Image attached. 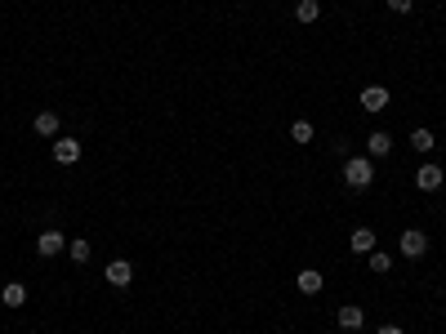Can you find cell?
<instances>
[{
    "label": "cell",
    "mask_w": 446,
    "mask_h": 334,
    "mask_svg": "<svg viewBox=\"0 0 446 334\" xmlns=\"http://www.w3.org/2000/svg\"><path fill=\"white\" fill-rule=\"evenodd\" d=\"M344 183L353 187V192L371 187V183H375V160H371V156H348V160H344Z\"/></svg>",
    "instance_id": "obj_1"
},
{
    "label": "cell",
    "mask_w": 446,
    "mask_h": 334,
    "mask_svg": "<svg viewBox=\"0 0 446 334\" xmlns=\"http://www.w3.org/2000/svg\"><path fill=\"white\" fill-rule=\"evenodd\" d=\"M68 250V236L59 232V227H45L41 236H36V254H41V259H54V254H63Z\"/></svg>",
    "instance_id": "obj_2"
},
{
    "label": "cell",
    "mask_w": 446,
    "mask_h": 334,
    "mask_svg": "<svg viewBox=\"0 0 446 334\" xmlns=\"http://www.w3.org/2000/svg\"><path fill=\"white\" fill-rule=\"evenodd\" d=\"M103 281H108L112 290H125V285L134 281V267H130V259H112L108 267H103Z\"/></svg>",
    "instance_id": "obj_3"
},
{
    "label": "cell",
    "mask_w": 446,
    "mask_h": 334,
    "mask_svg": "<svg viewBox=\"0 0 446 334\" xmlns=\"http://www.w3.org/2000/svg\"><path fill=\"white\" fill-rule=\"evenodd\" d=\"M429 254V236L420 232V227H406L402 232V259H424Z\"/></svg>",
    "instance_id": "obj_4"
},
{
    "label": "cell",
    "mask_w": 446,
    "mask_h": 334,
    "mask_svg": "<svg viewBox=\"0 0 446 334\" xmlns=\"http://www.w3.org/2000/svg\"><path fill=\"white\" fill-rule=\"evenodd\" d=\"M442 178H446V174H442L438 165H433V160L415 169V187H420V192H438V187H442Z\"/></svg>",
    "instance_id": "obj_5"
},
{
    "label": "cell",
    "mask_w": 446,
    "mask_h": 334,
    "mask_svg": "<svg viewBox=\"0 0 446 334\" xmlns=\"http://www.w3.org/2000/svg\"><path fill=\"white\" fill-rule=\"evenodd\" d=\"M54 160L59 165H76L81 160V138H54Z\"/></svg>",
    "instance_id": "obj_6"
},
{
    "label": "cell",
    "mask_w": 446,
    "mask_h": 334,
    "mask_svg": "<svg viewBox=\"0 0 446 334\" xmlns=\"http://www.w3.org/2000/svg\"><path fill=\"white\" fill-rule=\"evenodd\" d=\"M362 107L366 112H384L388 107V90H384V85H366V90H362Z\"/></svg>",
    "instance_id": "obj_7"
},
{
    "label": "cell",
    "mask_w": 446,
    "mask_h": 334,
    "mask_svg": "<svg viewBox=\"0 0 446 334\" xmlns=\"http://www.w3.org/2000/svg\"><path fill=\"white\" fill-rule=\"evenodd\" d=\"M348 250H353V254H371V250H375V232H371V227H353V236H348Z\"/></svg>",
    "instance_id": "obj_8"
},
{
    "label": "cell",
    "mask_w": 446,
    "mask_h": 334,
    "mask_svg": "<svg viewBox=\"0 0 446 334\" xmlns=\"http://www.w3.org/2000/svg\"><path fill=\"white\" fill-rule=\"evenodd\" d=\"M295 285H299V294H317L321 285H326V276H321L317 267H303V272L295 276Z\"/></svg>",
    "instance_id": "obj_9"
},
{
    "label": "cell",
    "mask_w": 446,
    "mask_h": 334,
    "mask_svg": "<svg viewBox=\"0 0 446 334\" xmlns=\"http://www.w3.org/2000/svg\"><path fill=\"white\" fill-rule=\"evenodd\" d=\"M366 152H371V160H379V156H388V152H393V134L375 129L371 138H366Z\"/></svg>",
    "instance_id": "obj_10"
},
{
    "label": "cell",
    "mask_w": 446,
    "mask_h": 334,
    "mask_svg": "<svg viewBox=\"0 0 446 334\" xmlns=\"http://www.w3.org/2000/svg\"><path fill=\"white\" fill-rule=\"evenodd\" d=\"M339 326H344V330H362L366 326V312L357 308V303H344V308H339Z\"/></svg>",
    "instance_id": "obj_11"
},
{
    "label": "cell",
    "mask_w": 446,
    "mask_h": 334,
    "mask_svg": "<svg viewBox=\"0 0 446 334\" xmlns=\"http://www.w3.org/2000/svg\"><path fill=\"white\" fill-rule=\"evenodd\" d=\"M0 303H5V308H23V303H27V285L9 281L5 290H0Z\"/></svg>",
    "instance_id": "obj_12"
},
{
    "label": "cell",
    "mask_w": 446,
    "mask_h": 334,
    "mask_svg": "<svg viewBox=\"0 0 446 334\" xmlns=\"http://www.w3.org/2000/svg\"><path fill=\"white\" fill-rule=\"evenodd\" d=\"M32 129L45 134V138H54V134H59V116H54V112H41V116L32 121Z\"/></svg>",
    "instance_id": "obj_13"
},
{
    "label": "cell",
    "mask_w": 446,
    "mask_h": 334,
    "mask_svg": "<svg viewBox=\"0 0 446 334\" xmlns=\"http://www.w3.org/2000/svg\"><path fill=\"white\" fill-rule=\"evenodd\" d=\"M295 18H299V23H317V18H321V5H317V0H299V5H295Z\"/></svg>",
    "instance_id": "obj_14"
},
{
    "label": "cell",
    "mask_w": 446,
    "mask_h": 334,
    "mask_svg": "<svg viewBox=\"0 0 446 334\" xmlns=\"http://www.w3.org/2000/svg\"><path fill=\"white\" fill-rule=\"evenodd\" d=\"M290 138H295L299 147H303V143H312V138H317V129H312V121H295V125H290Z\"/></svg>",
    "instance_id": "obj_15"
},
{
    "label": "cell",
    "mask_w": 446,
    "mask_h": 334,
    "mask_svg": "<svg viewBox=\"0 0 446 334\" xmlns=\"http://www.w3.org/2000/svg\"><path fill=\"white\" fill-rule=\"evenodd\" d=\"M433 143H438V134H433V129H415L411 134V147L415 152H433Z\"/></svg>",
    "instance_id": "obj_16"
},
{
    "label": "cell",
    "mask_w": 446,
    "mask_h": 334,
    "mask_svg": "<svg viewBox=\"0 0 446 334\" xmlns=\"http://www.w3.org/2000/svg\"><path fill=\"white\" fill-rule=\"evenodd\" d=\"M388 267H393V259H388L384 250H371V272H379V276H384Z\"/></svg>",
    "instance_id": "obj_17"
},
{
    "label": "cell",
    "mask_w": 446,
    "mask_h": 334,
    "mask_svg": "<svg viewBox=\"0 0 446 334\" xmlns=\"http://www.w3.org/2000/svg\"><path fill=\"white\" fill-rule=\"evenodd\" d=\"M68 254L76 263H85V259H90V241H68Z\"/></svg>",
    "instance_id": "obj_18"
},
{
    "label": "cell",
    "mask_w": 446,
    "mask_h": 334,
    "mask_svg": "<svg viewBox=\"0 0 446 334\" xmlns=\"http://www.w3.org/2000/svg\"><path fill=\"white\" fill-rule=\"evenodd\" d=\"M411 5H415V0H388V9H393V14H406Z\"/></svg>",
    "instance_id": "obj_19"
},
{
    "label": "cell",
    "mask_w": 446,
    "mask_h": 334,
    "mask_svg": "<svg viewBox=\"0 0 446 334\" xmlns=\"http://www.w3.org/2000/svg\"><path fill=\"white\" fill-rule=\"evenodd\" d=\"M375 334H402V326H379Z\"/></svg>",
    "instance_id": "obj_20"
}]
</instances>
